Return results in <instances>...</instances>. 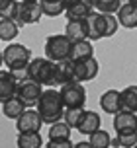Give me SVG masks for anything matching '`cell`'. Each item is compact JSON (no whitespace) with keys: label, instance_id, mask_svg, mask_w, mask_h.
Listing matches in <instances>:
<instances>
[{"label":"cell","instance_id":"cell-11","mask_svg":"<svg viewBox=\"0 0 137 148\" xmlns=\"http://www.w3.org/2000/svg\"><path fill=\"white\" fill-rule=\"evenodd\" d=\"M114 131L116 133H137V113L122 109L114 115Z\"/></svg>","mask_w":137,"mask_h":148},{"label":"cell","instance_id":"cell-16","mask_svg":"<svg viewBox=\"0 0 137 148\" xmlns=\"http://www.w3.org/2000/svg\"><path fill=\"white\" fill-rule=\"evenodd\" d=\"M118 20H120V25L125 27V29L137 27V4L123 2L122 8L118 10Z\"/></svg>","mask_w":137,"mask_h":148},{"label":"cell","instance_id":"cell-10","mask_svg":"<svg viewBox=\"0 0 137 148\" xmlns=\"http://www.w3.org/2000/svg\"><path fill=\"white\" fill-rule=\"evenodd\" d=\"M84 25H86V39H88V41L104 39V29H106L104 14H100V12H92V14L84 20Z\"/></svg>","mask_w":137,"mask_h":148},{"label":"cell","instance_id":"cell-3","mask_svg":"<svg viewBox=\"0 0 137 148\" xmlns=\"http://www.w3.org/2000/svg\"><path fill=\"white\" fill-rule=\"evenodd\" d=\"M73 43L65 33L63 35H49L45 39V57L51 59L53 62H61V60L71 59V49Z\"/></svg>","mask_w":137,"mask_h":148},{"label":"cell","instance_id":"cell-21","mask_svg":"<svg viewBox=\"0 0 137 148\" xmlns=\"http://www.w3.org/2000/svg\"><path fill=\"white\" fill-rule=\"evenodd\" d=\"M65 35L71 39V41H84L86 39V25H84V20H68L67 27H65Z\"/></svg>","mask_w":137,"mask_h":148},{"label":"cell","instance_id":"cell-35","mask_svg":"<svg viewBox=\"0 0 137 148\" xmlns=\"http://www.w3.org/2000/svg\"><path fill=\"white\" fill-rule=\"evenodd\" d=\"M122 2H133V4H137V0H122Z\"/></svg>","mask_w":137,"mask_h":148},{"label":"cell","instance_id":"cell-37","mask_svg":"<svg viewBox=\"0 0 137 148\" xmlns=\"http://www.w3.org/2000/svg\"><path fill=\"white\" fill-rule=\"evenodd\" d=\"M133 148H137V146H133Z\"/></svg>","mask_w":137,"mask_h":148},{"label":"cell","instance_id":"cell-13","mask_svg":"<svg viewBox=\"0 0 137 148\" xmlns=\"http://www.w3.org/2000/svg\"><path fill=\"white\" fill-rule=\"evenodd\" d=\"M18 84H20V80L14 76V72L2 70L0 72V99L6 101L10 97L18 96Z\"/></svg>","mask_w":137,"mask_h":148},{"label":"cell","instance_id":"cell-22","mask_svg":"<svg viewBox=\"0 0 137 148\" xmlns=\"http://www.w3.org/2000/svg\"><path fill=\"white\" fill-rule=\"evenodd\" d=\"M43 140L39 133H18V140L16 146L18 148H41Z\"/></svg>","mask_w":137,"mask_h":148},{"label":"cell","instance_id":"cell-26","mask_svg":"<svg viewBox=\"0 0 137 148\" xmlns=\"http://www.w3.org/2000/svg\"><path fill=\"white\" fill-rule=\"evenodd\" d=\"M94 4V10L100 14H114L122 8V0H90Z\"/></svg>","mask_w":137,"mask_h":148},{"label":"cell","instance_id":"cell-23","mask_svg":"<svg viewBox=\"0 0 137 148\" xmlns=\"http://www.w3.org/2000/svg\"><path fill=\"white\" fill-rule=\"evenodd\" d=\"M122 107L125 111L137 113V86H127L122 90Z\"/></svg>","mask_w":137,"mask_h":148},{"label":"cell","instance_id":"cell-28","mask_svg":"<svg viewBox=\"0 0 137 148\" xmlns=\"http://www.w3.org/2000/svg\"><path fill=\"white\" fill-rule=\"evenodd\" d=\"M112 146H116V148L137 146V133H118V136L112 140Z\"/></svg>","mask_w":137,"mask_h":148},{"label":"cell","instance_id":"cell-24","mask_svg":"<svg viewBox=\"0 0 137 148\" xmlns=\"http://www.w3.org/2000/svg\"><path fill=\"white\" fill-rule=\"evenodd\" d=\"M39 2L43 8V14L49 18H57V16L65 14V10H67V4L63 0H39Z\"/></svg>","mask_w":137,"mask_h":148},{"label":"cell","instance_id":"cell-12","mask_svg":"<svg viewBox=\"0 0 137 148\" xmlns=\"http://www.w3.org/2000/svg\"><path fill=\"white\" fill-rule=\"evenodd\" d=\"M75 74H76V82H88L94 80L98 76V60L94 59H86V60H78L75 62Z\"/></svg>","mask_w":137,"mask_h":148},{"label":"cell","instance_id":"cell-32","mask_svg":"<svg viewBox=\"0 0 137 148\" xmlns=\"http://www.w3.org/2000/svg\"><path fill=\"white\" fill-rule=\"evenodd\" d=\"M12 2H14V0H0V12L4 14L8 8H10V4H12Z\"/></svg>","mask_w":137,"mask_h":148},{"label":"cell","instance_id":"cell-20","mask_svg":"<svg viewBox=\"0 0 137 148\" xmlns=\"http://www.w3.org/2000/svg\"><path fill=\"white\" fill-rule=\"evenodd\" d=\"M94 57V47L88 39H84V41H75L73 43V49H71V60H86V59H92Z\"/></svg>","mask_w":137,"mask_h":148},{"label":"cell","instance_id":"cell-18","mask_svg":"<svg viewBox=\"0 0 137 148\" xmlns=\"http://www.w3.org/2000/svg\"><path fill=\"white\" fill-rule=\"evenodd\" d=\"M100 125H102V121H100V115L96 111H84L82 121H80V125H78L76 131L80 134L90 136V134H94L96 131H100Z\"/></svg>","mask_w":137,"mask_h":148},{"label":"cell","instance_id":"cell-5","mask_svg":"<svg viewBox=\"0 0 137 148\" xmlns=\"http://www.w3.org/2000/svg\"><path fill=\"white\" fill-rule=\"evenodd\" d=\"M61 94V99L65 107L71 109V107H84L86 103V90L80 82H71V84H65L59 90Z\"/></svg>","mask_w":137,"mask_h":148},{"label":"cell","instance_id":"cell-1","mask_svg":"<svg viewBox=\"0 0 137 148\" xmlns=\"http://www.w3.org/2000/svg\"><path fill=\"white\" fill-rule=\"evenodd\" d=\"M35 107H37L39 115L43 117V123H47V125L59 123L65 117V109H67L61 99L59 90H43V94H41Z\"/></svg>","mask_w":137,"mask_h":148},{"label":"cell","instance_id":"cell-14","mask_svg":"<svg viewBox=\"0 0 137 148\" xmlns=\"http://www.w3.org/2000/svg\"><path fill=\"white\" fill-rule=\"evenodd\" d=\"M100 105H102V111L108 113V115L120 113L123 109L122 107V92H118V90H106L100 96Z\"/></svg>","mask_w":137,"mask_h":148},{"label":"cell","instance_id":"cell-17","mask_svg":"<svg viewBox=\"0 0 137 148\" xmlns=\"http://www.w3.org/2000/svg\"><path fill=\"white\" fill-rule=\"evenodd\" d=\"M26 109H28V103L24 101L22 97H18V96L10 97V99H6V101H2V113H4L8 119L18 121L20 115H22Z\"/></svg>","mask_w":137,"mask_h":148},{"label":"cell","instance_id":"cell-9","mask_svg":"<svg viewBox=\"0 0 137 148\" xmlns=\"http://www.w3.org/2000/svg\"><path fill=\"white\" fill-rule=\"evenodd\" d=\"M76 82V74H75V60H61V62H55V74H53V86H65Z\"/></svg>","mask_w":137,"mask_h":148},{"label":"cell","instance_id":"cell-36","mask_svg":"<svg viewBox=\"0 0 137 148\" xmlns=\"http://www.w3.org/2000/svg\"><path fill=\"white\" fill-rule=\"evenodd\" d=\"M22 2H31V0H22Z\"/></svg>","mask_w":137,"mask_h":148},{"label":"cell","instance_id":"cell-4","mask_svg":"<svg viewBox=\"0 0 137 148\" xmlns=\"http://www.w3.org/2000/svg\"><path fill=\"white\" fill-rule=\"evenodd\" d=\"M53 74H55V62L51 59H31L28 66V78L37 82L41 86H53Z\"/></svg>","mask_w":137,"mask_h":148},{"label":"cell","instance_id":"cell-29","mask_svg":"<svg viewBox=\"0 0 137 148\" xmlns=\"http://www.w3.org/2000/svg\"><path fill=\"white\" fill-rule=\"evenodd\" d=\"M88 142H90L94 148H110L112 146V136L106 133V131H96L94 134L88 136Z\"/></svg>","mask_w":137,"mask_h":148},{"label":"cell","instance_id":"cell-19","mask_svg":"<svg viewBox=\"0 0 137 148\" xmlns=\"http://www.w3.org/2000/svg\"><path fill=\"white\" fill-rule=\"evenodd\" d=\"M20 33V25L18 22L14 20H10L8 16L0 14V39L4 41V43H10V41H14L16 37Z\"/></svg>","mask_w":137,"mask_h":148},{"label":"cell","instance_id":"cell-15","mask_svg":"<svg viewBox=\"0 0 137 148\" xmlns=\"http://www.w3.org/2000/svg\"><path fill=\"white\" fill-rule=\"evenodd\" d=\"M94 12V4H92L90 0H78L75 4H71L67 6L65 10V16H67V20H86L88 16Z\"/></svg>","mask_w":137,"mask_h":148},{"label":"cell","instance_id":"cell-30","mask_svg":"<svg viewBox=\"0 0 137 148\" xmlns=\"http://www.w3.org/2000/svg\"><path fill=\"white\" fill-rule=\"evenodd\" d=\"M104 22H106V29H104V37H112L118 31V25H120V20L116 18L114 14H104Z\"/></svg>","mask_w":137,"mask_h":148},{"label":"cell","instance_id":"cell-7","mask_svg":"<svg viewBox=\"0 0 137 148\" xmlns=\"http://www.w3.org/2000/svg\"><path fill=\"white\" fill-rule=\"evenodd\" d=\"M41 125H43V117L39 115L37 109H26L16 121L18 133H39Z\"/></svg>","mask_w":137,"mask_h":148},{"label":"cell","instance_id":"cell-31","mask_svg":"<svg viewBox=\"0 0 137 148\" xmlns=\"http://www.w3.org/2000/svg\"><path fill=\"white\" fill-rule=\"evenodd\" d=\"M45 148H75L71 140H49Z\"/></svg>","mask_w":137,"mask_h":148},{"label":"cell","instance_id":"cell-2","mask_svg":"<svg viewBox=\"0 0 137 148\" xmlns=\"http://www.w3.org/2000/svg\"><path fill=\"white\" fill-rule=\"evenodd\" d=\"M2 62L6 64L10 72H14V76H24L28 78V66L31 62V53L28 47H24L20 43H10L2 51Z\"/></svg>","mask_w":137,"mask_h":148},{"label":"cell","instance_id":"cell-27","mask_svg":"<svg viewBox=\"0 0 137 148\" xmlns=\"http://www.w3.org/2000/svg\"><path fill=\"white\" fill-rule=\"evenodd\" d=\"M84 111H86L84 107H71V109H65V117H63V121H65L71 129H78L80 121H82Z\"/></svg>","mask_w":137,"mask_h":148},{"label":"cell","instance_id":"cell-34","mask_svg":"<svg viewBox=\"0 0 137 148\" xmlns=\"http://www.w3.org/2000/svg\"><path fill=\"white\" fill-rule=\"evenodd\" d=\"M63 2H65L67 6H71V4H75V2H78V0H63Z\"/></svg>","mask_w":137,"mask_h":148},{"label":"cell","instance_id":"cell-8","mask_svg":"<svg viewBox=\"0 0 137 148\" xmlns=\"http://www.w3.org/2000/svg\"><path fill=\"white\" fill-rule=\"evenodd\" d=\"M41 16H43V8H41L39 0H31V2L20 0V18H18L20 27L28 25V23H37Z\"/></svg>","mask_w":137,"mask_h":148},{"label":"cell","instance_id":"cell-33","mask_svg":"<svg viewBox=\"0 0 137 148\" xmlns=\"http://www.w3.org/2000/svg\"><path fill=\"white\" fill-rule=\"evenodd\" d=\"M75 148H94V146H92L90 142L82 140V142H76V144H75Z\"/></svg>","mask_w":137,"mask_h":148},{"label":"cell","instance_id":"cell-6","mask_svg":"<svg viewBox=\"0 0 137 148\" xmlns=\"http://www.w3.org/2000/svg\"><path fill=\"white\" fill-rule=\"evenodd\" d=\"M41 94H43V86L33 82L31 78H22L18 84V97H22L28 105H37Z\"/></svg>","mask_w":137,"mask_h":148},{"label":"cell","instance_id":"cell-25","mask_svg":"<svg viewBox=\"0 0 137 148\" xmlns=\"http://www.w3.org/2000/svg\"><path fill=\"white\" fill-rule=\"evenodd\" d=\"M49 140H71V127L65 121H59L49 127Z\"/></svg>","mask_w":137,"mask_h":148}]
</instances>
